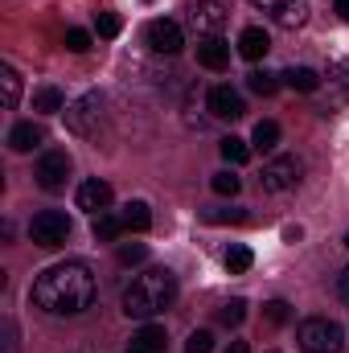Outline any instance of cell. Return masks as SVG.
Returning <instances> with one entry per match:
<instances>
[{
    "instance_id": "6da1fadb",
    "label": "cell",
    "mask_w": 349,
    "mask_h": 353,
    "mask_svg": "<svg viewBox=\"0 0 349 353\" xmlns=\"http://www.w3.org/2000/svg\"><path fill=\"white\" fill-rule=\"evenodd\" d=\"M33 304L54 312V316H74V312H87L94 304V275L87 263L70 259V263H58L50 271H41L33 279Z\"/></svg>"
},
{
    "instance_id": "7a4b0ae2",
    "label": "cell",
    "mask_w": 349,
    "mask_h": 353,
    "mask_svg": "<svg viewBox=\"0 0 349 353\" xmlns=\"http://www.w3.org/2000/svg\"><path fill=\"white\" fill-rule=\"evenodd\" d=\"M173 300H177L173 271L148 267V271H140V275L128 283V292H123V312L136 316V321H152V316H161Z\"/></svg>"
},
{
    "instance_id": "3957f363",
    "label": "cell",
    "mask_w": 349,
    "mask_h": 353,
    "mask_svg": "<svg viewBox=\"0 0 349 353\" xmlns=\"http://www.w3.org/2000/svg\"><path fill=\"white\" fill-rule=\"evenodd\" d=\"M296 341L304 353H337L341 350V325L329 316H308V321H300Z\"/></svg>"
},
{
    "instance_id": "277c9868",
    "label": "cell",
    "mask_w": 349,
    "mask_h": 353,
    "mask_svg": "<svg viewBox=\"0 0 349 353\" xmlns=\"http://www.w3.org/2000/svg\"><path fill=\"white\" fill-rule=\"evenodd\" d=\"M29 239H33L37 247H46V251H58V247H66V239H70V218H66L62 210H41V214H33V222H29Z\"/></svg>"
},
{
    "instance_id": "5b68a950",
    "label": "cell",
    "mask_w": 349,
    "mask_h": 353,
    "mask_svg": "<svg viewBox=\"0 0 349 353\" xmlns=\"http://www.w3.org/2000/svg\"><path fill=\"white\" fill-rule=\"evenodd\" d=\"M300 173H304V161L300 157H275L271 165H263L259 185L267 193H288V189L300 185Z\"/></svg>"
},
{
    "instance_id": "8992f818",
    "label": "cell",
    "mask_w": 349,
    "mask_h": 353,
    "mask_svg": "<svg viewBox=\"0 0 349 353\" xmlns=\"http://www.w3.org/2000/svg\"><path fill=\"white\" fill-rule=\"evenodd\" d=\"M226 4L222 0H193L189 4V29L201 37H218V29L226 25Z\"/></svg>"
},
{
    "instance_id": "52a82bcc",
    "label": "cell",
    "mask_w": 349,
    "mask_h": 353,
    "mask_svg": "<svg viewBox=\"0 0 349 353\" xmlns=\"http://www.w3.org/2000/svg\"><path fill=\"white\" fill-rule=\"evenodd\" d=\"M37 185L46 189V193H58V189H66V176H70V157L62 152V148H50L41 161H37Z\"/></svg>"
},
{
    "instance_id": "ba28073f",
    "label": "cell",
    "mask_w": 349,
    "mask_h": 353,
    "mask_svg": "<svg viewBox=\"0 0 349 353\" xmlns=\"http://www.w3.org/2000/svg\"><path fill=\"white\" fill-rule=\"evenodd\" d=\"M144 41H148V50H152V54H177V50L185 46V33H181V25H177V21L157 17V21H148Z\"/></svg>"
},
{
    "instance_id": "9c48e42d",
    "label": "cell",
    "mask_w": 349,
    "mask_h": 353,
    "mask_svg": "<svg viewBox=\"0 0 349 353\" xmlns=\"http://www.w3.org/2000/svg\"><path fill=\"white\" fill-rule=\"evenodd\" d=\"M255 8H263L275 25H283V29H300L304 21H308V4L304 0H251Z\"/></svg>"
},
{
    "instance_id": "30bf717a",
    "label": "cell",
    "mask_w": 349,
    "mask_h": 353,
    "mask_svg": "<svg viewBox=\"0 0 349 353\" xmlns=\"http://www.w3.org/2000/svg\"><path fill=\"white\" fill-rule=\"evenodd\" d=\"M99 111H103V99H99V94H83V99L66 111V128H70L74 136H90V123L99 119Z\"/></svg>"
},
{
    "instance_id": "8fae6325",
    "label": "cell",
    "mask_w": 349,
    "mask_h": 353,
    "mask_svg": "<svg viewBox=\"0 0 349 353\" xmlns=\"http://www.w3.org/2000/svg\"><path fill=\"white\" fill-rule=\"evenodd\" d=\"M210 115H218V119H243L247 115V103H243V94L230 87H214L210 90Z\"/></svg>"
},
{
    "instance_id": "7c38bea8",
    "label": "cell",
    "mask_w": 349,
    "mask_h": 353,
    "mask_svg": "<svg viewBox=\"0 0 349 353\" xmlns=\"http://www.w3.org/2000/svg\"><path fill=\"white\" fill-rule=\"evenodd\" d=\"M79 210H87V214H107V205H111V185L107 181H99V176H90L79 185Z\"/></svg>"
},
{
    "instance_id": "4fadbf2b",
    "label": "cell",
    "mask_w": 349,
    "mask_h": 353,
    "mask_svg": "<svg viewBox=\"0 0 349 353\" xmlns=\"http://www.w3.org/2000/svg\"><path fill=\"white\" fill-rule=\"evenodd\" d=\"M197 62H201L206 70H226V66H230V46H226L222 37H201V41H197Z\"/></svg>"
},
{
    "instance_id": "5bb4252c",
    "label": "cell",
    "mask_w": 349,
    "mask_h": 353,
    "mask_svg": "<svg viewBox=\"0 0 349 353\" xmlns=\"http://www.w3.org/2000/svg\"><path fill=\"white\" fill-rule=\"evenodd\" d=\"M267 50H271V37L263 33L259 25H251V29H243V33H239V54H243V58L259 62V58H267Z\"/></svg>"
},
{
    "instance_id": "9a60e30c",
    "label": "cell",
    "mask_w": 349,
    "mask_h": 353,
    "mask_svg": "<svg viewBox=\"0 0 349 353\" xmlns=\"http://www.w3.org/2000/svg\"><path fill=\"white\" fill-rule=\"evenodd\" d=\"M41 140H46L41 123H17V128L8 132V148H12V152H33Z\"/></svg>"
},
{
    "instance_id": "2e32d148",
    "label": "cell",
    "mask_w": 349,
    "mask_h": 353,
    "mask_svg": "<svg viewBox=\"0 0 349 353\" xmlns=\"http://www.w3.org/2000/svg\"><path fill=\"white\" fill-rule=\"evenodd\" d=\"M165 345H169V333H165L161 325H144V329L132 337V350H140V353H165Z\"/></svg>"
},
{
    "instance_id": "e0dca14e",
    "label": "cell",
    "mask_w": 349,
    "mask_h": 353,
    "mask_svg": "<svg viewBox=\"0 0 349 353\" xmlns=\"http://www.w3.org/2000/svg\"><path fill=\"white\" fill-rule=\"evenodd\" d=\"M279 79H283L292 90H300V94H312V90H321V74H317V70H308V66H292V70H283Z\"/></svg>"
},
{
    "instance_id": "ac0fdd59",
    "label": "cell",
    "mask_w": 349,
    "mask_h": 353,
    "mask_svg": "<svg viewBox=\"0 0 349 353\" xmlns=\"http://www.w3.org/2000/svg\"><path fill=\"white\" fill-rule=\"evenodd\" d=\"M275 144H279V123H275V119H259V123H255V136H251V148L275 152Z\"/></svg>"
},
{
    "instance_id": "d6986e66",
    "label": "cell",
    "mask_w": 349,
    "mask_h": 353,
    "mask_svg": "<svg viewBox=\"0 0 349 353\" xmlns=\"http://www.w3.org/2000/svg\"><path fill=\"white\" fill-rule=\"evenodd\" d=\"M119 218H123V226H128V230H148V226H152V214H148V205H144V201H128Z\"/></svg>"
},
{
    "instance_id": "ffe728a7",
    "label": "cell",
    "mask_w": 349,
    "mask_h": 353,
    "mask_svg": "<svg viewBox=\"0 0 349 353\" xmlns=\"http://www.w3.org/2000/svg\"><path fill=\"white\" fill-rule=\"evenodd\" d=\"M128 226H123V218L119 214H99L94 218V239H103V243H111V239H119Z\"/></svg>"
},
{
    "instance_id": "44dd1931",
    "label": "cell",
    "mask_w": 349,
    "mask_h": 353,
    "mask_svg": "<svg viewBox=\"0 0 349 353\" xmlns=\"http://www.w3.org/2000/svg\"><path fill=\"white\" fill-rule=\"evenodd\" d=\"M329 90H333L337 103L349 99V62H333V66H329Z\"/></svg>"
},
{
    "instance_id": "7402d4cb",
    "label": "cell",
    "mask_w": 349,
    "mask_h": 353,
    "mask_svg": "<svg viewBox=\"0 0 349 353\" xmlns=\"http://www.w3.org/2000/svg\"><path fill=\"white\" fill-rule=\"evenodd\" d=\"M62 90L58 87H41L37 94H33V111H41V115H54V111H62Z\"/></svg>"
},
{
    "instance_id": "603a6c76",
    "label": "cell",
    "mask_w": 349,
    "mask_h": 353,
    "mask_svg": "<svg viewBox=\"0 0 349 353\" xmlns=\"http://www.w3.org/2000/svg\"><path fill=\"white\" fill-rule=\"evenodd\" d=\"M0 83H4V107L12 111V107L21 103V74H17L12 66H4V70H0Z\"/></svg>"
},
{
    "instance_id": "cb8c5ba5",
    "label": "cell",
    "mask_w": 349,
    "mask_h": 353,
    "mask_svg": "<svg viewBox=\"0 0 349 353\" xmlns=\"http://www.w3.org/2000/svg\"><path fill=\"white\" fill-rule=\"evenodd\" d=\"M222 157H226L230 165H247L251 144H247V140H239V136H226V140H222Z\"/></svg>"
},
{
    "instance_id": "d4e9b609",
    "label": "cell",
    "mask_w": 349,
    "mask_h": 353,
    "mask_svg": "<svg viewBox=\"0 0 349 353\" xmlns=\"http://www.w3.org/2000/svg\"><path fill=\"white\" fill-rule=\"evenodd\" d=\"M222 263H226V271H230V275H243L247 267L255 263V255H251V247H230Z\"/></svg>"
},
{
    "instance_id": "484cf974",
    "label": "cell",
    "mask_w": 349,
    "mask_h": 353,
    "mask_svg": "<svg viewBox=\"0 0 349 353\" xmlns=\"http://www.w3.org/2000/svg\"><path fill=\"white\" fill-rule=\"evenodd\" d=\"M247 87L255 90V94H275V90H279V74H267V70H251V74H247Z\"/></svg>"
},
{
    "instance_id": "4316f807",
    "label": "cell",
    "mask_w": 349,
    "mask_h": 353,
    "mask_svg": "<svg viewBox=\"0 0 349 353\" xmlns=\"http://www.w3.org/2000/svg\"><path fill=\"white\" fill-rule=\"evenodd\" d=\"M243 316H247V300H230V304H222V312H218V321H222L226 329H239Z\"/></svg>"
},
{
    "instance_id": "83f0119b",
    "label": "cell",
    "mask_w": 349,
    "mask_h": 353,
    "mask_svg": "<svg viewBox=\"0 0 349 353\" xmlns=\"http://www.w3.org/2000/svg\"><path fill=\"white\" fill-rule=\"evenodd\" d=\"M201 218H206L210 226H226V222H230V226H239V222H247V214H243V210H206Z\"/></svg>"
},
{
    "instance_id": "f1b7e54d",
    "label": "cell",
    "mask_w": 349,
    "mask_h": 353,
    "mask_svg": "<svg viewBox=\"0 0 349 353\" xmlns=\"http://www.w3.org/2000/svg\"><path fill=\"white\" fill-rule=\"evenodd\" d=\"M210 185H214V193H222V197H235L243 181H239V176L226 169V173H214V181H210Z\"/></svg>"
},
{
    "instance_id": "f546056e",
    "label": "cell",
    "mask_w": 349,
    "mask_h": 353,
    "mask_svg": "<svg viewBox=\"0 0 349 353\" xmlns=\"http://www.w3.org/2000/svg\"><path fill=\"white\" fill-rule=\"evenodd\" d=\"M263 316H267L271 325H288V321H292V308H288L283 300H267V304H263Z\"/></svg>"
},
{
    "instance_id": "4dcf8cb0",
    "label": "cell",
    "mask_w": 349,
    "mask_h": 353,
    "mask_svg": "<svg viewBox=\"0 0 349 353\" xmlns=\"http://www.w3.org/2000/svg\"><path fill=\"white\" fill-rule=\"evenodd\" d=\"M94 29H99V37H115L119 33V17L115 12H94Z\"/></svg>"
},
{
    "instance_id": "1f68e13d",
    "label": "cell",
    "mask_w": 349,
    "mask_h": 353,
    "mask_svg": "<svg viewBox=\"0 0 349 353\" xmlns=\"http://www.w3.org/2000/svg\"><path fill=\"white\" fill-rule=\"evenodd\" d=\"M66 50L87 54V50H90V33H87V29H66Z\"/></svg>"
},
{
    "instance_id": "d6a6232c",
    "label": "cell",
    "mask_w": 349,
    "mask_h": 353,
    "mask_svg": "<svg viewBox=\"0 0 349 353\" xmlns=\"http://www.w3.org/2000/svg\"><path fill=\"white\" fill-rule=\"evenodd\" d=\"M210 350H214V337H210L206 329H197V333L185 341V353H210Z\"/></svg>"
},
{
    "instance_id": "836d02e7",
    "label": "cell",
    "mask_w": 349,
    "mask_h": 353,
    "mask_svg": "<svg viewBox=\"0 0 349 353\" xmlns=\"http://www.w3.org/2000/svg\"><path fill=\"white\" fill-rule=\"evenodd\" d=\"M148 251H144V243H123L119 247V263H140Z\"/></svg>"
},
{
    "instance_id": "e575fe53",
    "label": "cell",
    "mask_w": 349,
    "mask_h": 353,
    "mask_svg": "<svg viewBox=\"0 0 349 353\" xmlns=\"http://www.w3.org/2000/svg\"><path fill=\"white\" fill-rule=\"evenodd\" d=\"M337 296H341V300L349 304V267L341 271V275H337Z\"/></svg>"
},
{
    "instance_id": "d590c367",
    "label": "cell",
    "mask_w": 349,
    "mask_h": 353,
    "mask_svg": "<svg viewBox=\"0 0 349 353\" xmlns=\"http://www.w3.org/2000/svg\"><path fill=\"white\" fill-rule=\"evenodd\" d=\"M333 4H337V17H341V21H349V0H333Z\"/></svg>"
},
{
    "instance_id": "8d00e7d4",
    "label": "cell",
    "mask_w": 349,
    "mask_h": 353,
    "mask_svg": "<svg viewBox=\"0 0 349 353\" xmlns=\"http://www.w3.org/2000/svg\"><path fill=\"white\" fill-rule=\"evenodd\" d=\"M226 353H247V341H230V345H226Z\"/></svg>"
},
{
    "instance_id": "74e56055",
    "label": "cell",
    "mask_w": 349,
    "mask_h": 353,
    "mask_svg": "<svg viewBox=\"0 0 349 353\" xmlns=\"http://www.w3.org/2000/svg\"><path fill=\"white\" fill-rule=\"evenodd\" d=\"M128 353H140V350H128Z\"/></svg>"
},
{
    "instance_id": "f35d334b",
    "label": "cell",
    "mask_w": 349,
    "mask_h": 353,
    "mask_svg": "<svg viewBox=\"0 0 349 353\" xmlns=\"http://www.w3.org/2000/svg\"><path fill=\"white\" fill-rule=\"evenodd\" d=\"M346 247H349V234H346Z\"/></svg>"
},
{
    "instance_id": "ab89813d",
    "label": "cell",
    "mask_w": 349,
    "mask_h": 353,
    "mask_svg": "<svg viewBox=\"0 0 349 353\" xmlns=\"http://www.w3.org/2000/svg\"><path fill=\"white\" fill-rule=\"evenodd\" d=\"M267 353H275V350H267Z\"/></svg>"
}]
</instances>
